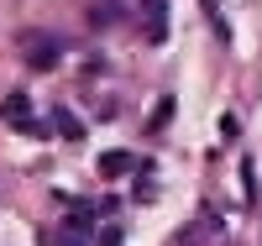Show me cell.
Listing matches in <instances>:
<instances>
[{"instance_id":"cell-10","label":"cell","mask_w":262,"mask_h":246,"mask_svg":"<svg viewBox=\"0 0 262 246\" xmlns=\"http://www.w3.org/2000/svg\"><path fill=\"white\" fill-rule=\"evenodd\" d=\"M221 137L236 142V137H242V121H236V116H221Z\"/></svg>"},{"instance_id":"cell-8","label":"cell","mask_w":262,"mask_h":246,"mask_svg":"<svg viewBox=\"0 0 262 246\" xmlns=\"http://www.w3.org/2000/svg\"><path fill=\"white\" fill-rule=\"evenodd\" d=\"M168 121H173V95L158 100V110H152V131H168Z\"/></svg>"},{"instance_id":"cell-2","label":"cell","mask_w":262,"mask_h":246,"mask_svg":"<svg viewBox=\"0 0 262 246\" xmlns=\"http://www.w3.org/2000/svg\"><path fill=\"white\" fill-rule=\"evenodd\" d=\"M215 236H221V220H215V215H200V220H189V226L173 236V246H210Z\"/></svg>"},{"instance_id":"cell-9","label":"cell","mask_w":262,"mask_h":246,"mask_svg":"<svg viewBox=\"0 0 262 246\" xmlns=\"http://www.w3.org/2000/svg\"><path fill=\"white\" fill-rule=\"evenodd\" d=\"M0 116H11V121H27V95H11L6 105H0Z\"/></svg>"},{"instance_id":"cell-1","label":"cell","mask_w":262,"mask_h":246,"mask_svg":"<svg viewBox=\"0 0 262 246\" xmlns=\"http://www.w3.org/2000/svg\"><path fill=\"white\" fill-rule=\"evenodd\" d=\"M16 48H21V63H27L32 74H53L58 63H63V42L53 32H21Z\"/></svg>"},{"instance_id":"cell-3","label":"cell","mask_w":262,"mask_h":246,"mask_svg":"<svg viewBox=\"0 0 262 246\" xmlns=\"http://www.w3.org/2000/svg\"><path fill=\"white\" fill-rule=\"evenodd\" d=\"M95 231V215L90 210H69V220H63V236H69V246H84Z\"/></svg>"},{"instance_id":"cell-7","label":"cell","mask_w":262,"mask_h":246,"mask_svg":"<svg viewBox=\"0 0 262 246\" xmlns=\"http://www.w3.org/2000/svg\"><path fill=\"white\" fill-rule=\"evenodd\" d=\"M53 126H58V137H69V142H79V137H84V126H79V116H74V110H63V105L53 110Z\"/></svg>"},{"instance_id":"cell-4","label":"cell","mask_w":262,"mask_h":246,"mask_svg":"<svg viewBox=\"0 0 262 246\" xmlns=\"http://www.w3.org/2000/svg\"><path fill=\"white\" fill-rule=\"evenodd\" d=\"M131 168H137V158H131V152H121V147L100 152V173H105V178H126Z\"/></svg>"},{"instance_id":"cell-6","label":"cell","mask_w":262,"mask_h":246,"mask_svg":"<svg viewBox=\"0 0 262 246\" xmlns=\"http://www.w3.org/2000/svg\"><path fill=\"white\" fill-rule=\"evenodd\" d=\"M142 11L152 16V42H163V32H168V0H142Z\"/></svg>"},{"instance_id":"cell-11","label":"cell","mask_w":262,"mask_h":246,"mask_svg":"<svg viewBox=\"0 0 262 246\" xmlns=\"http://www.w3.org/2000/svg\"><path fill=\"white\" fill-rule=\"evenodd\" d=\"M100 246H121V231L111 226V231H105V236H100Z\"/></svg>"},{"instance_id":"cell-5","label":"cell","mask_w":262,"mask_h":246,"mask_svg":"<svg viewBox=\"0 0 262 246\" xmlns=\"http://www.w3.org/2000/svg\"><path fill=\"white\" fill-rule=\"evenodd\" d=\"M121 16H126V0H100V6L90 11V21H95V27H116Z\"/></svg>"}]
</instances>
